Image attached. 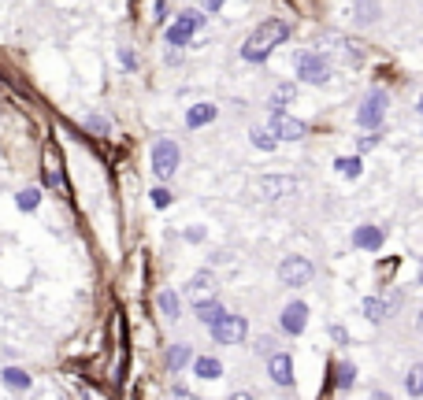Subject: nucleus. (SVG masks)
<instances>
[{
    "instance_id": "f257e3e1",
    "label": "nucleus",
    "mask_w": 423,
    "mask_h": 400,
    "mask_svg": "<svg viewBox=\"0 0 423 400\" xmlns=\"http://www.w3.org/2000/svg\"><path fill=\"white\" fill-rule=\"evenodd\" d=\"M290 37V26L282 23V19H267V23H260L253 34L245 37V45H242V60L245 63H264L271 52H275L282 41Z\"/></svg>"
},
{
    "instance_id": "f03ea898",
    "label": "nucleus",
    "mask_w": 423,
    "mask_h": 400,
    "mask_svg": "<svg viewBox=\"0 0 423 400\" xmlns=\"http://www.w3.org/2000/svg\"><path fill=\"white\" fill-rule=\"evenodd\" d=\"M153 175L160 178V182H167L171 175L179 171V164H182V148L171 141V137H160V141L153 145Z\"/></svg>"
},
{
    "instance_id": "7ed1b4c3",
    "label": "nucleus",
    "mask_w": 423,
    "mask_h": 400,
    "mask_svg": "<svg viewBox=\"0 0 423 400\" xmlns=\"http://www.w3.org/2000/svg\"><path fill=\"white\" fill-rule=\"evenodd\" d=\"M331 60L320 56V52H301L297 56V78L308 85H327L331 82Z\"/></svg>"
},
{
    "instance_id": "20e7f679",
    "label": "nucleus",
    "mask_w": 423,
    "mask_h": 400,
    "mask_svg": "<svg viewBox=\"0 0 423 400\" xmlns=\"http://www.w3.org/2000/svg\"><path fill=\"white\" fill-rule=\"evenodd\" d=\"M383 115H386V89H372L364 96L360 112H356V123H360V130H367V134H379Z\"/></svg>"
},
{
    "instance_id": "39448f33",
    "label": "nucleus",
    "mask_w": 423,
    "mask_h": 400,
    "mask_svg": "<svg viewBox=\"0 0 423 400\" xmlns=\"http://www.w3.org/2000/svg\"><path fill=\"white\" fill-rule=\"evenodd\" d=\"M312 275H316V267H312L305 256H286V259L279 263V282H282V286H290V289L308 286V282H312Z\"/></svg>"
},
{
    "instance_id": "423d86ee",
    "label": "nucleus",
    "mask_w": 423,
    "mask_h": 400,
    "mask_svg": "<svg viewBox=\"0 0 423 400\" xmlns=\"http://www.w3.org/2000/svg\"><path fill=\"white\" fill-rule=\"evenodd\" d=\"M267 134L275 137V141H301V137L308 134V126L301 123V119L286 115V112H271V119H267Z\"/></svg>"
},
{
    "instance_id": "0eeeda50",
    "label": "nucleus",
    "mask_w": 423,
    "mask_h": 400,
    "mask_svg": "<svg viewBox=\"0 0 423 400\" xmlns=\"http://www.w3.org/2000/svg\"><path fill=\"white\" fill-rule=\"evenodd\" d=\"M212 330V341H219V345H242L245 341V333H249V322L242 315H223Z\"/></svg>"
},
{
    "instance_id": "6e6552de",
    "label": "nucleus",
    "mask_w": 423,
    "mask_h": 400,
    "mask_svg": "<svg viewBox=\"0 0 423 400\" xmlns=\"http://www.w3.org/2000/svg\"><path fill=\"white\" fill-rule=\"evenodd\" d=\"M197 26H201V15H197V12H182L175 23L167 26V34H164V37H167V45H171V49L190 45V37L197 34Z\"/></svg>"
},
{
    "instance_id": "1a4fd4ad",
    "label": "nucleus",
    "mask_w": 423,
    "mask_h": 400,
    "mask_svg": "<svg viewBox=\"0 0 423 400\" xmlns=\"http://www.w3.org/2000/svg\"><path fill=\"white\" fill-rule=\"evenodd\" d=\"M279 327H282V333L297 338V333L308 327V304L305 300H290V304L282 308V315H279Z\"/></svg>"
},
{
    "instance_id": "9d476101",
    "label": "nucleus",
    "mask_w": 423,
    "mask_h": 400,
    "mask_svg": "<svg viewBox=\"0 0 423 400\" xmlns=\"http://www.w3.org/2000/svg\"><path fill=\"white\" fill-rule=\"evenodd\" d=\"M186 293H190V300H193V308H197V304H208V300H219V297H215V275H212V271H197V275L190 278Z\"/></svg>"
},
{
    "instance_id": "9b49d317",
    "label": "nucleus",
    "mask_w": 423,
    "mask_h": 400,
    "mask_svg": "<svg viewBox=\"0 0 423 400\" xmlns=\"http://www.w3.org/2000/svg\"><path fill=\"white\" fill-rule=\"evenodd\" d=\"M397 308H401V293H390V297H367V300H364V315H367V322H386Z\"/></svg>"
},
{
    "instance_id": "f8f14e48",
    "label": "nucleus",
    "mask_w": 423,
    "mask_h": 400,
    "mask_svg": "<svg viewBox=\"0 0 423 400\" xmlns=\"http://www.w3.org/2000/svg\"><path fill=\"white\" fill-rule=\"evenodd\" d=\"M267 374H271V382L282 385V389L294 385V360H290V352H271L267 356Z\"/></svg>"
},
{
    "instance_id": "ddd939ff",
    "label": "nucleus",
    "mask_w": 423,
    "mask_h": 400,
    "mask_svg": "<svg viewBox=\"0 0 423 400\" xmlns=\"http://www.w3.org/2000/svg\"><path fill=\"white\" fill-rule=\"evenodd\" d=\"M0 382L12 389V393H30L34 378H30V371H23V367H4V371H0Z\"/></svg>"
},
{
    "instance_id": "4468645a",
    "label": "nucleus",
    "mask_w": 423,
    "mask_h": 400,
    "mask_svg": "<svg viewBox=\"0 0 423 400\" xmlns=\"http://www.w3.org/2000/svg\"><path fill=\"white\" fill-rule=\"evenodd\" d=\"M386 234L379 230V226H356L353 230V245L356 248H367V252H375V248H383Z\"/></svg>"
},
{
    "instance_id": "2eb2a0df",
    "label": "nucleus",
    "mask_w": 423,
    "mask_h": 400,
    "mask_svg": "<svg viewBox=\"0 0 423 400\" xmlns=\"http://www.w3.org/2000/svg\"><path fill=\"white\" fill-rule=\"evenodd\" d=\"M215 115H219V107H215V104H193L190 112H186V126L190 130H201V126H208Z\"/></svg>"
},
{
    "instance_id": "dca6fc26",
    "label": "nucleus",
    "mask_w": 423,
    "mask_h": 400,
    "mask_svg": "<svg viewBox=\"0 0 423 400\" xmlns=\"http://www.w3.org/2000/svg\"><path fill=\"white\" fill-rule=\"evenodd\" d=\"M15 208L23 211V215H34V211L41 208V189H38V186L19 189V193H15Z\"/></svg>"
},
{
    "instance_id": "f3484780",
    "label": "nucleus",
    "mask_w": 423,
    "mask_h": 400,
    "mask_svg": "<svg viewBox=\"0 0 423 400\" xmlns=\"http://www.w3.org/2000/svg\"><path fill=\"white\" fill-rule=\"evenodd\" d=\"M282 193H294V178L290 175H264V197H282Z\"/></svg>"
},
{
    "instance_id": "a211bd4d",
    "label": "nucleus",
    "mask_w": 423,
    "mask_h": 400,
    "mask_svg": "<svg viewBox=\"0 0 423 400\" xmlns=\"http://www.w3.org/2000/svg\"><path fill=\"white\" fill-rule=\"evenodd\" d=\"M160 311H164V319H171V322H175L179 319V311H182V304H179V293H175V289H160Z\"/></svg>"
},
{
    "instance_id": "6ab92c4d",
    "label": "nucleus",
    "mask_w": 423,
    "mask_h": 400,
    "mask_svg": "<svg viewBox=\"0 0 423 400\" xmlns=\"http://www.w3.org/2000/svg\"><path fill=\"white\" fill-rule=\"evenodd\" d=\"M193 371H197V378H219L223 363L215 360V356H197V360H193Z\"/></svg>"
},
{
    "instance_id": "aec40b11",
    "label": "nucleus",
    "mask_w": 423,
    "mask_h": 400,
    "mask_svg": "<svg viewBox=\"0 0 423 400\" xmlns=\"http://www.w3.org/2000/svg\"><path fill=\"white\" fill-rule=\"evenodd\" d=\"M193 311H197V319H201V322H208V327H215V322H219V319L226 315L219 300H208V304H197Z\"/></svg>"
},
{
    "instance_id": "412c9836",
    "label": "nucleus",
    "mask_w": 423,
    "mask_h": 400,
    "mask_svg": "<svg viewBox=\"0 0 423 400\" xmlns=\"http://www.w3.org/2000/svg\"><path fill=\"white\" fill-rule=\"evenodd\" d=\"M190 345H171L167 349V371H182V367L190 363Z\"/></svg>"
},
{
    "instance_id": "4be33fe9",
    "label": "nucleus",
    "mask_w": 423,
    "mask_h": 400,
    "mask_svg": "<svg viewBox=\"0 0 423 400\" xmlns=\"http://www.w3.org/2000/svg\"><path fill=\"white\" fill-rule=\"evenodd\" d=\"M405 393L408 397H423V363H412L405 374Z\"/></svg>"
},
{
    "instance_id": "5701e85b",
    "label": "nucleus",
    "mask_w": 423,
    "mask_h": 400,
    "mask_svg": "<svg viewBox=\"0 0 423 400\" xmlns=\"http://www.w3.org/2000/svg\"><path fill=\"white\" fill-rule=\"evenodd\" d=\"M45 186H49V189H63L60 159H56V164H52V148H45Z\"/></svg>"
},
{
    "instance_id": "b1692460",
    "label": "nucleus",
    "mask_w": 423,
    "mask_h": 400,
    "mask_svg": "<svg viewBox=\"0 0 423 400\" xmlns=\"http://www.w3.org/2000/svg\"><path fill=\"white\" fill-rule=\"evenodd\" d=\"M353 378H356V367H353L349 360H342L338 367H334V382H338V389H349Z\"/></svg>"
},
{
    "instance_id": "393cba45",
    "label": "nucleus",
    "mask_w": 423,
    "mask_h": 400,
    "mask_svg": "<svg viewBox=\"0 0 423 400\" xmlns=\"http://www.w3.org/2000/svg\"><path fill=\"white\" fill-rule=\"evenodd\" d=\"M334 171H342L345 178H356V175H360V159H356V156H338V159H334Z\"/></svg>"
},
{
    "instance_id": "a878e982",
    "label": "nucleus",
    "mask_w": 423,
    "mask_h": 400,
    "mask_svg": "<svg viewBox=\"0 0 423 400\" xmlns=\"http://www.w3.org/2000/svg\"><path fill=\"white\" fill-rule=\"evenodd\" d=\"M249 137H253V145H256V148H264V153H271V148L279 145L275 137H271L267 130H260V126H253V130H249Z\"/></svg>"
},
{
    "instance_id": "bb28decb",
    "label": "nucleus",
    "mask_w": 423,
    "mask_h": 400,
    "mask_svg": "<svg viewBox=\"0 0 423 400\" xmlns=\"http://www.w3.org/2000/svg\"><path fill=\"white\" fill-rule=\"evenodd\" d=\"M353 15H356V23H364V19L372 23V19L379 15V4H356V8H353Z\"/></svg>"
},
{
    "instance_id": "cd10ccee",
    "label": "nucleus",
    "mask_w": 423,
    "mask_h": 400,
    "mask_svg": "<svg viewBox=\"0 0 423 400\" xmlns=\"http://www.w3.org/2000/svg\"><path fill=\"white\" fill-rule=\"evenodd\" d=\"M149 200H153L156 208H171V193H167L164 186H156L153 193H149Z\"/></svg>"
},
{
    "instance_id": "c85d7f7f",
    "label": "nucleus",
    "mask_w": 423,
    "mask_h": 400,
    "mask_svg": "<svg viewBox=\"0 0 423 400\" xmlns=\"http://www.w3.org/2000/svg\"><path fill=\"white\" fill-rule=\"evenodd\" d=\"M85 130H93V134H108V119H101V115H85Z\"/></svg>"
},
{
    "instance_id": "c756f323",
    "label": "nucleus",
    "mask_w": 423,
    "mask_h": 400,
    "mask_svg": "<svg viewBox=\"0 0 423 400\" xmlns=\"http://www.w3.org/2000/svg\"><path fill=\"white\" fill-rule=\"evenodd\" d=\"M186 241L201 245V241H204V226H190V230H186Z\"/></svg>"
},
{
    "instance_id": "7c9ffc66",
    "label": "nucleus",
    "mask_w": 423,
    "mask_h": 400,
    "mask_svg": "<svg viewBox=\"0 0 423 400\" xmlns=\"http://www.w3.org/2000/svg\"><path fill=\"white\" fill-rule=\"evenodd\" d=\"M119 60H123V67H126V71H134V67H138V60H134V52H130V49L119 52Z\"/></svg>"
},
{
    "instance_id": "2f4dec72",
    "label": "nucleus",
    "mask_w": 423,
    "mask_h": 400,
    "mask_svg": "<svg viewBox=\"0 0 423 400\" xmlns=\"http://www.w3.org/2000/svg\"><path fill=\"white\" fill-rule=\"evenodd\" d=\"M375 141H379V134H364L360 141H356V148H360V153H367V148H372Z\"/></svg>"
},
{
    "instance_id": "473e14b6",
    "label": "nucleus",
    "mask_w": 423,
    "mask_h": 400,
    "mask_svg": "<svg viewBox=\"0 0 423 400\" xmlns=\"http://www.w3.org/2000/svg\"><path fill=\"white\" fill-rule=\"evenodd\" d=\"M331 338L334 341H349V333H345V327H331Z\"/></svg>"
},
{
    "instance_id": "72a5a7b5",
    "label": "nucleus",
    "mask_w": 423,
    "mask_h": 400,
    "mask_svg": "<svg viewBox=\"0 0 423 400\" xmlns=\"http://www.w3.org/2000/svg\"><path fill=\"white\" fill-rule=\"evenodd\" d=\"M372 400H390V393H383V389H375V393H372Z\"/></svg>"
},
{
    "instance_id": "f704fd0d",
    "label": "nucleus",
    "mask_w": 423,
    "mask_h": 400,
    "mask_svg": "<svg viewBox=\"0 0 423 400\" xmlns=\"http://www.w3.org/2000/svg\"><path fill=\"white\" fill-rule=\"evenodd\" d=\"M416 330H420V333H423V308H420V311H416Z\"/></svg>"
},
{
    "instance_id": "c9c22d12",
    "label": "nucleus",
    "mask_w": 423,
    "mask_h": 400,
    "mask_svg": "<svg viewBox=\"0 0 423 400\" xmlns=\"http://www.w3.org/2000/svg\"><path fill=\"white\" fill-rule=\"evenodd\" d=\"M231 400H253V397H249V393H234Z\"/></svg>"
},
{
    "instance_id": "e433bc0d",
    "label": "nucleus",
    "mask_w": 423,
    "mask_h": 400,
    "mask_svg": "<svg viewBox=\"0 0 423 400\" xmlns=\"http://www.w3.org/2000/svg\"><path fill=\"white\" fill-rule=\"evenodd\" d=\"M82 400H97V397H93V393H85V389H82Z\"/></svg>"
},
{
    "instance_id": "4c0bfd02",
    "label": "nucleus",
    "mask_w": 423,
    "mask_h": 400,
    "mask_svg": "<svg viewBox=\"0 0 423 400\" xmlns=\"http://www.w3.org/2000/svg\"><path fill=\"white\" fill-rule=\"evenodd\" d=\"M420 115H423V96H420Z\"/></svg>"
},
{
    "instance_id": "58836bf2",
    "label": "nucleus",
    "mask_w": 423,
    "mask_h": 400,
    "mask_svg": "<svg viewBox=\"0 0 423 400\" xmlns=\"http://www.w3.org/2000/svg\"><path fill=\"white\" fill-rule=\"evenodd\" d=\"M420 282H423V267H420Z\"/></svg>"
}]
</instances>
